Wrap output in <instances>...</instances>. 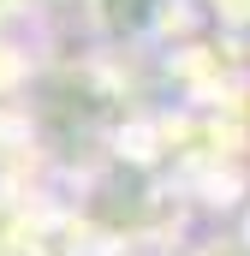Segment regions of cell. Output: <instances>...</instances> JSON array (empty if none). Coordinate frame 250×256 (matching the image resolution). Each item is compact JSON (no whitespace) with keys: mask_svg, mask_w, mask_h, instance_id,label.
Segmentation results:
<instances>
[{"mask_svg":"<svg viewBox=\"0 0 250 256\" xmlns=\"http://www.w3.org/2000/svg\"><path fill=\"white\" fill-rule=\"evenodd\" d=\"M102 18H108L114 36H137L155 18V0H102Z\"/></svg>","mask_w":250,"mask_h":256,"instance_id":"obj_1","label":"cell"}]
</instances>
